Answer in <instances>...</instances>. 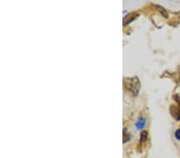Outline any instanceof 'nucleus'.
Segmentation results:
<instances>
[{
  "mask_svg": "<svg viewBox=\"0 0 180 158\" xmlns=\"http://www.w3.org/2000/svg\"><path fill=\"white\" fill-rule=\"evenodd\" d=\"M123 86L129 93L133 96L138 95L140 89L139 80L137 77H126L123 80Z\"/></svg>",
  "mask_w": 180,
  "mask_h": 158,
  "instance_id": "1",
  "label": "nucleus"
},
{
  "mask_svg": "<svg viewBox=\"0 0 180 158\" xmlns=\"http://www.w3.org/2000/svg\"><path fill=\"white\" fill-rule=\"evenodd\" d=\"M171 114H172L174 118H176L177 120L180 119V108L179 107L171 106Z\"/></svg>",
  "mask_w": 180,
  "mask_h": 158,
  "instance_id": "2",
  "label": "nucleus"
},
{
  "mask_svg": "<svg viewBox=\"0 0 180 158\" xmlns=\"http://www.w3.org/2000/svg\"><path fill=\"white\" fill-rule=\"evenodd\" d=\"M145 125H146V120L144 118H140L135 123V126L137 127L139 129H143V128L145 126Z\"/></svg>",
  "mask_w": 180,
  "mask_h": 158,
  "instance_id": "3",
  "label": "nucleus"
},
{
  "mask_svg": "<svg viewBox=\"0 0 180 158\" xmlns=\"http://www.w3.org/2000/svg\"><path fill=\"white\" fill-rule=\"evenodd\" d=\"M147 136H148V132H147V131H143V132H141V135H140V140H139L140 145H143V144L147 141Z\"/></svg>",
  "mask_w": 180,
  "mask_h": 158,
  "instance_id": "4",
  "label": "nucleus"
},
{
  "mask_svg": "<svg viewBox=\"0 0 180 158\" xmlns=\"http://www.w3.org/2000/svg\"><path fill=\"white\" fill-rule=\"evenodd\" d=\"M129 133H127V129H124L123 131V142H127L129 139H130V136Z\"/></svg>",
  "mask_w": 180,
  "mask_h": 158,
  "instance_id": "5",
  "label": "nucleus"
},
{
  "mask_svg": "<svg viewBox=\"0 0 180 158\" xmlns=\"http://www.w3.org/2000/svg\"><path fill=\"white\" fill-rule=\"evenodd\" d=\"M175 137H176V139L179 140V141H180V129H177V130L175 131Z\"/></svg>",
  "mask_w": 180,
  "mask_h": 158,
  "instance_id": "6",
  "label": "nucleus"
}]
</instances>
